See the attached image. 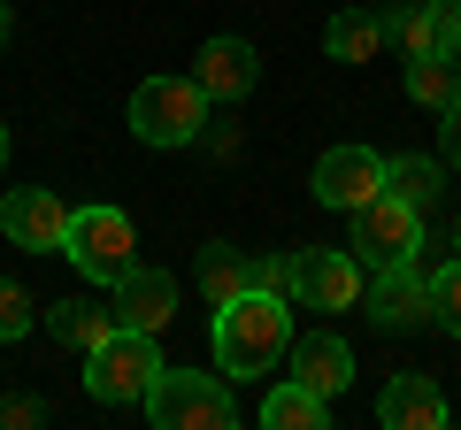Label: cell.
<instances>
[{
	"mask_svg": "<svg viewBox=\"0 0 461 430\" xmlns=\"http://www.w3.org/2000/svg\"><path fill=\"white\" fill-rule=\"evenodd\" d=\"M285 346H293V308H285L277 292H239L215 308V369H223L230 384L239 377H269V369L285 362Z\"/></svg>",
	"mask_w": 461,
	"mask_h": 430,
	"instance_id": "cell-1",
	"label": "cell"
},
{
	"mask_svg": "<svg viewBox=\"0 0 461 430\" xmlns=\"http://www.w3.org/2000/svg\"><path fill=\"white\" fill-rule=\"evenodd\" d=\"M162 377V354H154V331H131L115 323L100 346H85V392L100 408H147V384Z\"/></svg>",
	"mask_w": 461,
	"mask_h": 430,
	"instance_id": "cell-2",
	"label": "cell"
},
{
	"mask_svg": "<svg viewBox=\"0 0 461 430\" xmlns=\"http://www.w3.org/2000/svg\"><path fill=\"white\" fill-rule=\"evenodd\" d=\"M147 423H162V430H230L239 423V399H230L223 369H162L147 384Z\"/></svg>",
	"mask_w": 461,
	"mask_h": 430,
	"instance_id": "cell-3",
	"label": "cell"
},
{
	"mask_svg": "<svg viewBox=\"0 0 461 430\" xmlns=\"http://www.w3.org/2000/svg\"><path fill=\"white\" fill-rule=\"evenodd\" d=\"M62 254L77 262V277L108 284L139 262V231H131V215L123 208H69V231H62Z\"/></svg>",
	"mask_w": 461,
	"mask_h": 430,
	"instance_id": "cell-4",
	"label": "cell"
},
{
	"mask_svg": "<svg viewBox=\"0 0 461 430\" xmlns=\"http://www.w3.org/2000/svg\"><path fill=\"white\" fill-rule=\"evenodd\" d=\"M200 123H208V93L193 77H147L131 93V131L147 147H193Z\"/></svg>",
	"mask_w": 461,
	"mask_h": 430,
	"instance_id": "cell-5",
	"label": "cell"
},
{
	"mask_svg": "<svg viewBox=\"0 0 461 430\" xmlns=\"http://www.w3.org/2000/svg\"><path fill=\"white\" fill-rule=\"evenodd\" d=\"M423 254V208H408V200L377 193L354 208V262L362 269H384V262H415Z\"/></svg>",
	"mask_w": 461,
	"mask_h": 430,
	"instance_id": "cell-6",
	"label": "cell"
},
{
	"mask_svg": "<svg viewBox=\"0 0 461 430\" xmlns=\"http://www.w3.org/2000/svg\"><path fill=\"white\" fill-rule=\"evenodd\" d=\"M369 284V269L354 262V246H300L293 254V300L308 308H354Z\"/></svg>",
	"mask_w": 461,
	"mask_h": 430,
	"instance_id": "cell-7",
	"label": "cell"
},
{
	"mask_svg": "<svg viewBox=\"0 0 461 430\" xmlns=\"http://www.w3.org/2000/svg\"><path fill=\"white\" fill-rule=\"evenodd\" d=\"M0 231H8V246H23V254H62L69 200L47 193V184H23V193L0 200Z\"/></svg>",
	"mask_w": 461,
	"mask_h": 430,
	"instance_id": "cell-8",
	"label": "cell"
},
{
	"mask_svg": "<svg viewBox=\"0 0 461 430\" xmlns=\"http://www.w3.org/2000/svg\"><path fill=\"white\" fill-rule=\"evenodd\" d=\"M362 300H369V323H377V331H408V323H430V277H423L415 262H384V269H369Z\"/></svg>",
	"mask_w": 461,
	"mask_h": 430,
	"instance_id": "cell-9",
	"label": "cell"
},
{
	"mask_svg": "<svg viewBox=\"0 0 461 430\" xmlns=\"http://www.w3.org/2000/svg\"><path fill=\"white\" fill-rule=\"evenodd\" d=\"M377 193H384V154L377 147H330L323 162H315V200H323V208L354 215Z\"/></svg>",
	"mask_w": 461,
	"mask_h": 430,
	"instance_id": "cell-10",
	"label": "cell"
},
{
	"mask_svg": "<svg viewBox=\"0 0 461 430\" xmlns=\"http://www.w3.org/2000/svg\"><path fill=\"white\" fill-rule=\"evenodd\" d=\"M193 85L208 100H247L254 85H262V54H254V39H208L200 47V62H193Z\"/></svg>",
	"mask_w": 461,
	"mask_h": 430,
	"instance_id": "cell-11",
	"label": "cell"
},
{
	"mask_svg": "<svg viewBox=\"0 0 461 430\" xmlns=\"http://www.w3.org/2000/svg\"><path fill=\"white\" fill-rule=\"evenodd\" d=\"M169 315H177V277H169V269L131 262L123 277H115V323H131V331H169Z\"/></svg>",
	"mask_w": 461,
	"mask_h": 430,
	"instance_id": "cell-12",
	"label": "cell"
},
{
	"mask_svg": "<svg viewBox=\"0 0 461 430\" xmlns=\"http://www.w3.org/2000/svg\"><path fill=\"white\" fill-rule=\"evenodd\" d=\"M377 423H393V430H446V423H454V408H446V392L423 377V369H408V377L384 384Z\"/></svg>",
	"mask_w": 461,
	"mask_h": 430,
	"instance_id": "cell-13",
	"label": "cell"
},
{
	"mask_svg": "<svg viewBox=\"0 0 461 430\" xmlns=\"http://www.w3.org/2000/svg\"><path fill=\"white\" fill-rule=\"evenodd\" d=\"M293 384L339 399L346 384H354V346H346V338H330V331H308V338L293 346Z\"/></svg>",
	"mask_w": 461,
	"mask_h": 430,
	"instance_id": "cell-14",
	"label": "cell"
},
{
	"mask_svg": "<svg viewBox=\"0 0 461 430\" xmlns=\"http://www.w3.org/2000/svg\"><path fill=\"white\" fill-rule=\"evenodd\" d=\"M384 39H393L384 8H339L330 31H323V54L330 62H369V54H384Z\"/></svg>",
	"mask_w": 461,
	"mask_h": 430,
	"instance_id": "cell-15",
	"label": "cell"
},
{
	"mask_svg": "<svg viewBox=\"0 0 461 430\" xmlns=\"http://www.w3.org/2000/svg\"><path fill=\"white\" fill-rule=\"evenodd\" d=\"M47 331L54 338H62V346H100V338H108L115 331V308H100V300H54V308H47Z\"/></svg>",
	"mask_w": 461,
	"mask_h": 430,
	"instance_id": "cell-16",
	"label": "cell"
},
{
	"mask_svg": "<svg viewBox=\"0 0 461 430\" xmlns=\"http://www.w3.org/2000/svg\"><path fill=\"white\" fill-rule=\"evenodd\" d=\"M438 184H446V162H430V154H393V162H384V193L408 200V208H430Z\"/></svg>",
	"mask_w": 461,
	"mask_h": 430,
	"instance_id": "cell-17",
	"label": "cell"
},
{
	"mask_svg": "<svg viewBox=\"0 0 461 430\" xmlns=\"http://www.w3.org/2000/svg\"><path fill=\"white\" fill-rule=\"evenodd\" d=\"M262 423L269 430H323L330 423V399L308 392V384H277V392L262 399Z\"/></svg>",
	"mask_w": 461,
	"mask_h": 430,
	"instance_id": "cell-18",
	"label": "cell"
},
{
	"mask_svg": "<svg viewBox=\"0 0 461 430\" xmlns=\"http://www.w3.org/2000/svg\"><path fill=\"white\" fill-rule=\"evenodd\" d=\"M200 292H208L215 308L239 300V292H247V254L223 246V238H208V246H200Z\"/></svg>",
	"mask_w": 461,
	"mask_h": 430,
	"instance_id": "cell-19",
	"label": "cell"
},
{
	"mask_svg": "<svg viewBox=\"0 0 461 430\" xmlns=\"http://www.w3.org/2000/svg\"><path fill=\"white\" fill-rule=\"evenodd\" d=\"M454 93H461V69L446 54H408V100L415 108H446Z\"/></svg>",
	"mask_w": 461,
	"mask_h": 430,
	"instance_id": "cell-20",
	"label": "cell"
},
{
	"mask_svg": "<svg viewBox=\"0 0 461 430\" xmlns=\"http://www.w3.org/2000/svg\"><path fill=\"white\" fill-rule=\"evenodd\" d=\"M430 323H438L446 338H461V254L430 269Z\"/></svg>",
	"mask_w": 461,
	"mask_h": 430,
	"instance_id": "cell-21",
	"label": "cell"
},
{
	"mask_svg": "<svg viewBox=\"0 0 461 430\" xmlns=\"http://www.w3.org/2000/svg\"><path fill=\"white\" fill-rule=\"evenodd\" d=\"M32 323H39V300L23 292L16 277H0V346H16V338H32Z\"/></svg>",
	"mask_w": 461,
	"mask_h": 430,
	"instance_id": "cell-22",
	"label": "cell"
},
{
	"mask_svg": "<svg viewBox=\"0 0 461 430\" xmlns=\"http://www.w3.org/2000/svg\"><path fill=\"white\" fill-rule=\"evenodd\" d=\"M430 8V54L461 62V0H423Z\"/></svg>",
	"mask_w": 461,
	"mask_h": 430,
	"instance_id": "cell-23",
	"label": "cell"
},
{
	"mask_svg": "<svg viewBox=\"0 0 461 430\" xmlns=\"http://www.w3.org/2000/svg\"><path fill=\"white\" fill-rule=\"evenodd\" d=\"M384 23H393L400 54H430V8L415 0V8H384Z\"/></svg>",
	"mask_w": 461,
	"mask_h": 430,
	"instance_id": "cell-24",
	"label": "cell"
},
{
	"mask_svg": "<svg viewBox=\"0 0 461 430\" xmlns=\"http://www.w3.org/2000/svg\"><path fill=\"white\" fill-rule=\"evenodd\" d=\"M247 284L254 292H293V254H262V262H247Z\"/></svg>",
	"mask_w": 461,
	"mask_h": 430,
	"instance_id": "cell-25",
	"label": "cell"
},
{
	"mask_svg": "<svg viewBox=\"0 0 461 430\" xmlns=\"http://www.w3.org/2000/svg\"><path fill=\"white\" fill-rule=\"evenodd\" d=\"M438 162H446V169H461V93L438 108Z\"/></svg>",
	"mask_w": 461,
	"mask_h": 430,
	"instance_id": "cell-26",
	"label": "cell"
},
{
	"mask_svg": "<svg viewBox=\"0 0 461 430\" xmlns=\"http://www.w3.org/2000/svg\"><path fill=\"white\" fill-rule=\"evenodd\" d=\"M0 423L32 430V423H47V408H39V399H0Z\"/></svg>",
	"mask_w": 461,
	"mask_h": 430,
	"instance_id": "cell-27",
	"label": "cell"
},
{
	"mask_svg": "<svg viewBox=\"0 0 461 430\" xmlns=\"http://www.w3.org/2000/svg\"><path fill=\"white\" fill-rule=\"evenodd\" d=\"M193 147H208V154H239V131H223V123H200Z\"/></svg>",
	"mask_w": 461,
	"mask_h": 430,
	"instance_id": "cell-28",
	"label": "cell"
},
{
	"mask_svg": "<svg viewBox=\"0 0 461 430\" xmlns=\"http://www.w3.org/2000/svg\"><path fill=\"white\" fill-rule=\"evenodd\" d=\"M0 39H8V0H0Z\"/></svg>",
	"mask_w": 461,
	"mask_h": 430,
	"instance_id": "cell-29",
	"label": "cell"
},
{
	"mask_svg": "<svg viewBox=\"0 0 461 430\" xmlns=\"http://www.w3.org/2000/svg\"><path fill=\"white\" fill-rule=\"evenodd\" d=\"M0 169H8V131H0Z\"/></svg>",
	"mask_w": 461,
	"mask_h": 430,
	"instance_id": "cell-30",
	"label": "cell"
},
{
	"mask_svg": "<svg viewBox=\"0 0 461 430\" xmlns=\"http://www.w3.org/2000/svg\"><path fill=\"white\" fill-rule=\"evenodd\" d=\"M454 254H461V215H454Z\"/></svg>",
	"mask_w": 461,
	"mask_h": 430,
	"instance_id": "cell-31",
	"label": "cell"
}]
</instances>
